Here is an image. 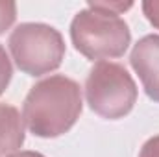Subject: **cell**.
I'll return each mask as SVG.
<instances>
[{
    "label": "cell",
    "instance_id": "obj_11",
    "mask_svg": "<svg viewBox=\"0 0 159 157\" xmlns=\"http://www.w3.org/2000/svg\"><path fill=\"white\" fill-rule=\"evenodd\" d=\"M139 157H159V135L148 139V141L143 144Z\"/></svg>",
    "mask_w": 159,
    "mask_h": 157
},
{
    "label": "cell",
    "instance_id": "obj_10",
    "mask_svg": "<svg viewBox=\"0 0 159 157\" xmlns=\"http://www.w3.org/2000/svg\"><path fill=\"white\" fill-rule=\"evenodd\" d=\"M89 6H94L98 9H104V11H111V13H122L126 9H129L133 4L131 2H87Z\"/></svg>",
    "mask_w": 159,
    "mask_h": 157
},
{
    "label": "cell",
    "instance_id": "obj_2",
    "mask_svg": "<svg viewBox=\"0 0 159 157\" xmlns=\"http://www.w3.org/2000/svg\"><path fill=\"white\" fill-rule=\"evenodd\" d=\"M70 39L81 56L94 61L124 56L131 43V34L117 13L87 4L70 22Z\"/></svg>",
    "mask_w": 159,
    "mask_h": 157
},
{
    "label": "cell",
    "instance_id": "obj_3",
    "mask_svg": "<svg viewBox=\"0 0 159 157\" xmlns=\"http://www.w3.org/2000/svg\"><path fill=\"white\" fill-rule=\"evenodd\" d=\"M7 46L19 70L28 76H43L57 70L65 57L63 35L43 22L19 24L11 32Z\"/></svg>",
    "mask_w": 159,
    "mask_h": 157
},
{
    "label": "cell",
    "instance_id": "obj_5",
    "mask_svg": "<svg viewBox=\"0 0 159 157\" xmlns=\"http://www.w3.org/2000/svg\"><path fill=\"white\" fill-rule=\"evenodd\" d=\"M129 63L139 74L148 98L159 104V35H144L137 41Z\"/></svg>",
    "mask_w": 159,
    "mask_h": 157
},
{
    "label": "cell",
    "instance_id": "obj_9",
    "mask_svg": "<svg viewBox=\"0 0 159 157\" xmlns=\"http://www.w3.org/2000/svg\"><path fill=\"white\" fill-rule=\"evenodd\" d=\"M143 13L146 15L148 22L159 30V0H146L143 2Z\"/></svg>",
    "mask_w": 159,
    "mask_h": 157
},
{
    "label": "cell",
    "instance_id": "obj_12",
    "mask_svg": "<svg viewBox=\"0 0 159 157\" xmlns=\"http://www.w3.org/2000/svg\"><path fill=\"white\" fill-rule=\"evenodd\" d=\"M7 157H44L43 154L39 152H30V150H24V152H15V154H11V155Z\"/></svg>",
    "mask_w": 159,
    "mask_h": 157
},
{
    "label": "cell",
    "instance_id": "obj_7",
    "mask_svg": "<svg viewBox=\"0 0 159 157\" xmlns=\"http://www.w3.org/2000/svg\"><path fill=\"white\" fill-rule=\"evenodd\" d=\"M15 19H17V4L0 0V35L13 26Z\"/></svg>",
    "mask_w": 159,
    "mask_h": 157
},
{
    "label": "cell",
    "instance_id": "obj_6",
    "mask_svg": "<svg viewBox=\"0 0 159 157\" xmlns=\"http://www.w3.org/2000/svg\"><path fill=\"white\" fill-rule=\"evenodd\" d=\"M24 144V124L17 107L0 104V155H11Z\"/></svg>",
    "mask_w": 159,
    "mask_h": 157
},
{
    "label": "cell",
    "instance_id": "obj_4",
    "mask_svg": "<svg viewBox=\"0 0 159 157\" xmlns=\"http://www.w3.org/2000/svg\"><path fill=\"white\" fill-rule=\"evenodd\" d=\"M89 107L107 120L124 118L137 102V85L129 72L109 61L96 63L85 81Z\"/></svg>",
    "mask_w": 159,
    "mask_h": 157
},
{
    "label": "cell",
    "instance_id": "obj_8",
    "mask_svg": "<svg viewBox=\"0 0 159 157\" xmlns=\"http://www.w3.org/2000/svg\"><path fill=\"white\" fill-rule=\"evenodd\" d=\"M11 74H13V67H11V61L4 50V46L0 44V94L7 89L9 81H11Z\"/></svg>",
    "mask_w": 159,
    "mask_h": 157
},
{
    "label": "cell",
    "instance_id": "obj_1",
    "mask_svg": "<svg viewBox=\"0 0 159 157\" xmlns=\"http://www.w3.org/2000/svg\"><path fill=\"white\" fill-rule=\"evenodd\" d=\"M81 107L80 85L63 74H56L30 89L22 105V120L35 137L54 139L76 124Z\"/></svg>",
    "mask_w": 159,
    "mask_h": 157
}]
</instances>
